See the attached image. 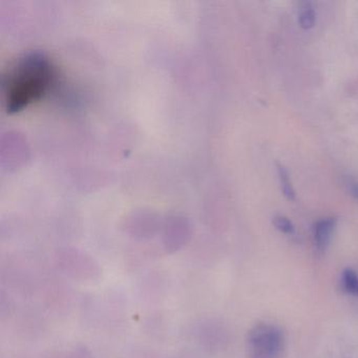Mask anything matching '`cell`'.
<instances>
[{
	"label": "cell",
	"mask_w": 358,
	"mask_h": 358,
	"mask_svg": "<svg viewBox=\"0 0 358 358\" xmlns=\"http://www.w3.org/2000/svg\"><path fill=\"white\" fill-rule=\"evenodd\" d=\"M54 264L62 274L83 284H93L102 278V267L99 262L80 249L64 247L54 253Z\"/></svg>",
	"instance_id": "2"
},
{
	"label": "cell",
	"mask_w": 358,
	"mask_h": 358,
	"mask_svg": "<svg viewBox=\"0 0 358 358\" xmlns=\"http://www.w3.org/2000/svg\"><path fill=\"white\" fill-rule=\"evenodd\" d=\"M274 226L278 228L280 231L286 234H291L294 232V226L285 217H276L273 221Z\"/></svg>",
	"instance_id": "12"
},
{
	"label": "cell",
	"mask_w": 358,
	"mask_h": 358,
	"mask_svg": "<svg viewBox=\"0 0 358 358\" xmlns=\"http://www.w3.org/2000/svg\"><path fill=\"white\" fill-rule=\"evenodd\" d=\"M350 190H351L352 196L358 200V183L351 184V186H350Z\"/></svg>",
	"instance_id": "14"
},
{
	"label": "cell",
	"mask_w": 358,
	"mask_h": 358,
	"mask_svg": "<svg viewBox=\"0 0 358 358\" xmlns=\"http://www.w3.org/2000/svg\"><path fill=\"white\" fill-rule=\"evenodd\" d=\"M315 20V11L310 3H307L299 14V26L305 30H309V29L313 28Z\"/></svg>",
	"instance_id": "9"
},
{
	"label": "cell",
	"mask_w": 358,
	"mask_h": 358,
	"mask_svg": "<svg viewBox=\"0 0 358 358\" xmlns=\"http://www.w3.org/2000/svg\"><path fill=\"white\" fill-rule=\"evenodd\" d=\"M66 358H97V356L87 345H77L66 351Z\"/></svg>",
	"instance_id": "11"
},
{
	"label": "cell",
	"mask_w": 358,
	"mask_h": 358,
	"mask_svg": "<svg viewBox=\"0 0 358 358\" xmlns=\"http://www.w3.org/2000/svg\"><path fill=\"white\" fill-rule=\"evenodd\" d=\"M55 76V69L41 54H30L18 60L6 77L5 99L9 112H17L41 99Z\"/></svg>",
	"instance_id": "1"
},
{
	"label": "cell",
	"mask_w": 358,
	"mask_h": 358,
	"mask_svg": "<svg viewBox=\"0 0 358 358\" xmlns=\"http://www.w3.org/2000/svg\"><path fill=\"white\" fill-rule=\"evenodd\" d=\"M343 286L345 292L358 297V274L351 268L343 270Z\"/></svg>",
	"instance_id": "8"
},
{
	"label": "cell",
	"mask_w": 358,
	"mask_h": 358,
	"mask_svg": "<svg viewBox=\"0 0 358 358\" xmlns=\"http://www.w3.org/2000/svg\"><path fill=\"white\" fill-rule=\"evenodd\" d=\"M22 265L24 264L20 261H9L8 265H3L1 268V278L8 289L26 295L32 292L34 280L31 272Z\"/></svg>",
	"instance_id": "4"
},
{
	"label": "cell",
	"mask_w": 358,
	"mask_h": 358,
	"mask_svg": "<svg viewBox=\"0 0 358 358\" xmlns=\"http://www.w3.org/2000/svg\"><path fill=\"white\" fill-rule=\"evenodd\" d=\"M286 337L280 327L273 324H257L249 331L246 341L248 358H280Z\"/></svg>",
	"instance_id": "3"
},
{
	"label": "cell",
	"mask_w": 358,
	"mask_h": 358,
	"mask_svg": "<svg viewBox=\"0 0 358 358\" xmlns=\"http://www.w3.org/2000/svg\"><path fill=\"white\" fill-rule=\"evenodd\" d=\"M336 223V219L334 217H324L316 222L314 226V243L320 252H324L330 245Z\"/></svg>",
	"instance_id": "6"
},
{
	"label": "cell",
	"mask_w": 358,
	"mask_h": 358,
	"mask_svg": "<svg viewBox=\"0 0 358 358\" xmlns=\"http://www.w3.org/2000/svg\"><path fill=\"white\" fill-rule=\"evenodd\" d=\"M38 358H66V351H59V350H49L43 352L39 355Z\"/></svg>",
	"instance_id": "13"
},
{
	"label": "cell",
	"mask_w": 358,
	"mask_h": 358,
	"mask_svg": "<svg viewBox=\"0 0 358 358\" xmlns=\"http://www.w3.org/2000/svg\"><path fill=\"white\" fill-rule=\"evenodd\" d=\"M190 231L184 222H173L169 224L163 236V246L169 255L178 252L189 242Z\"/></svg>",
	"instance_id": "5"
},
{
	"label": "cell",
	"mask_w": 358,
	"mask_h": 358,
	"mask_svg": "<svg viewBox=\"0 0 358 358\" xmlns=\"http://www.w3.org/2000/svg\"><path fill=\"white\" fill-rule=\"evenodd\" d=\"M278 176H280V181L282 184V194L288 200H294V190H293L292 185H291L288 171L282 165H278Z\"/></svg>",
	"instance_id": "10"
},
{
	"label": "cell",
	"mask_w": 358,
	"mask_h": 358,
	"mask_svg": "<svg viewBox=\"0 0 358 358\" xmlns=\"http://www.w3.org/2000/svg\"><path fill=\"white\" fill-rule=\"evenodd\" d=\"M16 303L7 289H1L0 292V317L5 322L8 318H11L15 312Z\"/></svg>",
	"instance_id": "7"
}]
</instances>
